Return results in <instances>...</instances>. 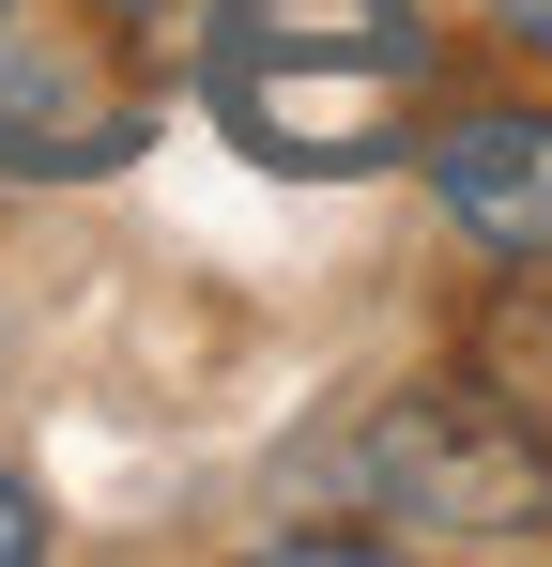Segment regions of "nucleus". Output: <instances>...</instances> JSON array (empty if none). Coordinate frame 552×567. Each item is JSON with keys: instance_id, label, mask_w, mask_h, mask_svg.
<instances>
[{"instance_id": "nucleus-1", "label": "nucleus", "mask_w": 552, "mask_h": 567, "mask_svg": "<svg viewBox=\"0 0 552 567\" xmlns=\"http://www.w3.org/2000/svg\"><path fill=\"white\" fill-rule=\"evenodd\" d=\"M184 93L276 185H368L446 93V31L430 0H200Z\"/></svg>"}, {"instance_id": "nucleus-2", "label": "nucleus", "mask_w": 552, "mask_h": 567, "mask_svg": "<svg viewBox=\"0 0 552 567\" xmlns=\"http://www.w3.org/2000/svg\"><path fill=\"white\" fill-rule=\"evenodd\" d=\"M323 491H354L384 553H538L552 537V430L491 369H415L323 445Z\"/></svg>"}, {"instance_id": "nucleus-3", "label": "nucleus", "mask_w": 552, "mask_h": 567, "mask_svg": "<svg viewBox=\"0 0 552 567\" xmlns=\"http://www.w3.org/2000/svg\"><path fill=\"white\" fill-rule=\"evenodd\" d=\"M170 93V0H0V185H123Z\"/></svg>"}, {"instance_id": "nucleus-4", "label": "nucleus", "mask_w": 552, "mask_h": 567, "mask_svg": "<svg viewBox=\"0 0 552 567\" xmlns=\"http://www.w3.org/2000/svg\"><path fill=\"white\" fill-rule=\"evenodd\" d=\"M399 154L430 169V199H446V230L476 246V261H507V277H552V93L430 107Z\"/></svg>"}, {"instance_id": "nucleus-5", "label": "nucleus", "mask_w": 552, "mask_h": 567, "mask_svg": "<svg viewBox=\"0 0 552 567\" xmlns=\"http://www.w3.org/2000/svg\"><path fill=\"white\" fill-rule=\"evenodd\" d=\"M62 553V522H47V491H31V475L0 461V567H47Z\"/></svg>"}, {"instance_id": "nucleus-6", "label": "nucleus", "mask_w": 552, "mask_h": 567, "mask_svg": "<svg viewBox=\"0 0 552 567\" xmlns=\"http://www.w3.org/2000/svg\"><path fill=\"white\" fill-rule=\"evenodd\" d=\"M476 16H491V47H507L522 78H552V0H476Z\"/></svg>"}]
</instances>
